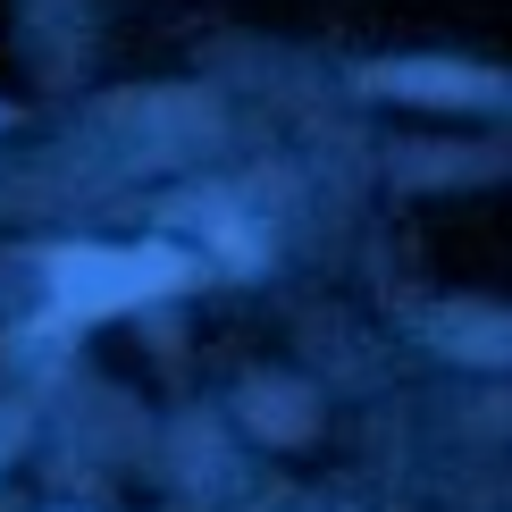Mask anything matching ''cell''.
I'll return each mask as SVG.
<instances>
[{
  "instance_id": "cell-3",
  "label": "cell",
  "mask_w": 512,
  "mask_h": 512,
  "mask_svg": "<svg viewBox=\"0 0 512 512\" xmlns=\"http://www.w3.org/2000/svg\"><path fill=\"white\" fill-rule=\"evenodd\" d=\"M429 336H437L454 361H471V370H512V311L445 303V311H429Z\"/></svg>"
},
{
  "instance_id": "cell-4",
  "label": "cell",
  "mask_w": 512,
  "mask_h": 512,
  "mask_svg": "<svg viewBox=\"0 0 512 512\" xmlns=\"http://www.w3.org/2000/svg\"><path fill=\"white\" fill-rule=\"evenodd\" d=\"M244 412H252V429H269V437H303L311 429V403L294 395V387H252Z\"/></svg>"
},
{
  "instance_id": "cell-1",
  "label": "cell",
  "mask_w": 512,
  "mask_h": 512,
  "mask_svg": "<svg viewBox=\"0 0 512 512\" xmlns=\"http://www.w3.org/2000/svg\"><path fill=\"white\" fill-rule=\"evenodd\" d=\"M194 261L177 244H135V252H110V244H68L51 261V286H59V311L68 319H101V311H126V303H152V294H177Z\"/></svg>"
},
{
  "instance_id": "cell-2",
  "label": "cell",
  "mask_w": 512,
  "mask_h": 512,
  "mask_svg": "<svg viewBox=\"0 0 512 512\" xmlns=\"http://www.w3.org/2000/svg\"><path fill=\"white\" fill-rule=\"evenodd\" d=\"M361 93H387V101H504V76L462 68V59H378V68H361Z\"/></svg>"
}]
</instances>
